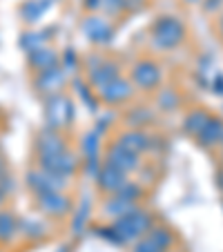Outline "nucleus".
Here are the masks:
<instances>
[{"label": "nucleus", "instance_id": "4", "mask_svg": "<svg viewBox=\"0 0 223 252\" xmlns=\"http://www.w3.org/2000/svg\"><path fill=\"white\" fill-rule=\"evenodd\" d=\"M163 27H165V32H161V29H157V40L161 45H174L181 40V27L174 23V20H170V23H163Z\"/></svg>", "mask_w": 223, "mask_h": 252}, {"label": "nucleus", "instance_id": "8", "mask_svg": "<svg viewBox=\"0 0 223 252\" xmlns=\"http://www.w3.org/2000/svg\"><path fill=\"white\" fill-rule=\"evenodd\" d=\"M7 232H11V217L0 214V237H7Z\"/></svg>", "mask_w": 223, "mask_h": 252}, {"label": "nucleus", "instance_id": "5", "mask_svg": "<svg viewBox=\"0 0 223 252\" xmlns=\"http://www.w3.org/2000/svg\"><path fill=\"white\" fill-rule=\"evenodd\" d=\"M134 78H136V81L141 83L143 87L154 85V83H157V78H159L157 67H152V65H147V63H143V65L136 67V71H134Z\"/></svg>", "mask_w": 223, "mask_h": 252}, {"label": "nucleus", "instance_id": "1", "mask_svg": "<svg viewBox=\"0 0 223 252\" xmlns=\"http://www.w3.org/2000/svg\"><path fill=\"white\" fill-rule=\"evenodd\" d=\"M43 165L47 167L49 172H56V174H69V172L76 167V163H74L71 157L58 152V154H52V157H43Z\"/></svg>", "mask_w": 223, "mask_h": 252}, {"label": "nucleus", "instance_id": "6", "mask_svg": "<svg viewBox=\"0 0 223 252\" xmlns=\"http://www.w3.org/2000/svg\"><path fill=\"white\" fill-rule=\"evenodd\" d=\"M205 125H208V116L203 112H194V114H190V119L185 121V129L188 132H203Z\"/></svg>", "mask_w": 223, "mask_h": 252}, {"label": "nucleus", "instance_id": "2", "mask_svg": "<svg viewBox=\"0 0 223 252\" xmlns=\"http://www.w3.org/2000/svg\"><path fill=\"white\" fill-rule=\"evenodd\" d=\"M40 208L49 214H61L67 210V201L65 196L56 194V192H45V194H40Z\"/></svg>", "mask_w": 223, "mask_h": 252}, {"label": "nucleus", "instance_id": "7", "mask_svg": "<svg viewBox=\"0 0 223 252\" xmlns=\"http://www.w3.org/2000/svg\"><path fill=\"white\" fill-rule=\"evenodd\" d=\"M56 71H45V76H43V83L47 81V85H43L47 92H52V90H56V87H61V83H63V76H54Z\"/></svg>", "mask_w": 223, "mask_h": 252}, {"label": "nucleus", "instance_id": "3", "mask_svg": "<svg viewBox=\"0 0 223 252\" xmlns=\"http://www.w3.org/2000/svg\"><path fill=\"white\" fill-rule=\"evenodd\" d=\"M47 121L52 125H63L65 123V112L69 110V105H67V100L63 98H52L47 105Z\"/></svg>", "mask_w": 223, "mask_h": 252}]
</instances>
